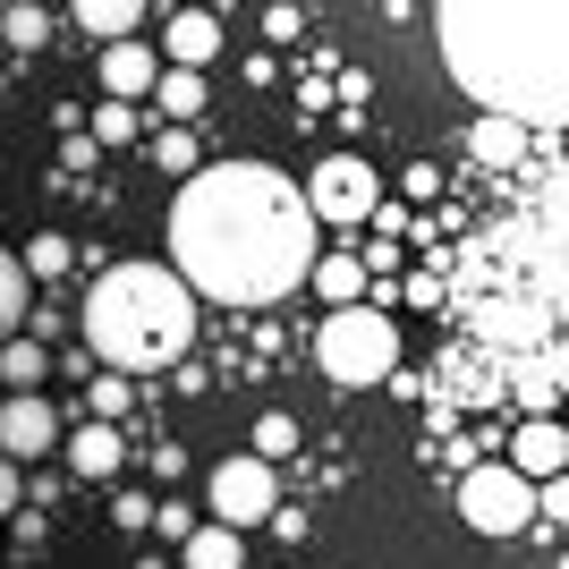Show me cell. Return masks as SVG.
<instances>
[{
    "instance_id": "1",
    "label": "cell",
    "mask_w": 569,
    "mask_h": 569,
    "mask_svg": "<svg viewBox=\"0 0 569 569\" xmlns=\"http://www.w3.org/2000/svg\"><path fill=\"white\" fill-rule=\"evenodd\" d=\"M323 221L272 162H196L170 204V272L213 307H272L307 281Z\"/></svg>"
},
{
    "instance_id": "2",
    "label": "cell",
    "mask_w": 569,
    "mask_h": 569,
    "mask_svg": "<svg viewBox=\"0 0 569 569\" xmlns=\"http://www.w3.org/2000/svg\"><path fill=\"white\" fill-rule=\"evenodd\" d=\"M433 18L476 111L569 128V0H433Z\"/></svg>"
},
{
    "instance_id": "3",
    "label": "cell",
    "mask_w": 569,
    "mask_h": 569,
    "mask_svg": "<svg viewBox=\"0 0 569 569\" xmlns=\"http://www.w3.org/2000/svg\"><path fill=\"white\" fill-rule=\"evenodd\" d=\"M196 298L170 263H111L94 289H86V307H77V332L102 366L119 375H162L179 357L196 349Z\"/></svg>"
},
{
    "instance_id": "4",
    "label": "cell",
    "mask_w": 569,
    "mask_h": 569,
    "mask_svg": "<svg viewBox=\"0 0 569 569\" xmlns=\"http://www.w3.org/2000/svg\"><path fill=\"white\" fill-rule=\"evenodd\" d=\"M315 366H323L340 391H375V382H391V366H400V323H391L375 298H349V307L323 315Z\"/></svg>"
},
{
    "instance_id": "5",
    "label": "cell",
    "mask_w": 569,
    "mask_h": 569,
    "mask_svg": "<svg viewBox=\"0 0 569 569\" xmlns=\"http://www.w3.org/2000/svg\"><path fill=\"white\" fill-rule=\"evenodd\" d=\"M459 519L476 536H519V527H536V485L510 459H485V468L459 476Z\"/></svg>"
},
{
    "instance_id": "6",
    "label": "cell",
    "mask_w": 569,
    "mask_h": 569,
    "mask_svg": "<svg viewBox=\"0 0 569 569\" xmlns=\"http://www.w3.org/2000/svg\"><path fill=\"white\" fill-rule=\"evenodd\" d=\"M375 204H382V179L366 153H323L307 170V213L323 230H357V221H375Z\"/></svg>"
},
{
    "instance_id": "7",
    "label": "cell",
    "mask_w": 569,
    "mask_h": 569,
    "mask_svg": "<svg viewBox=\"0 0 569 569\" xmlns=\"http://www.w3.org/2000/svg\"><path fill=\"white\" fill-rule=\"evenodd\" d=\"M281 510V485H272V459H256V451H230L213 476H204V519H221V527H263Z\"/></svg>"
},
{
    "instance_id": "8",
    "label": "cell",
    "mask_w": 569,
    "mask_h": 569,
    "mask_svg": "<svg viewBox=\"0 0 569 569\" xmlns=\"http://www.w3.org/2000/svg\"><path fill=\"white\" fill-rule=\"evenodd\" d=\"M60 451V417H51L43 391H9L0 400V459H43Z\"/></svg>"
},
{
    "instance_id": "9",
    "label": "cell",
    "mask_w": 569,
    "mask_h": 569,
    "mask_svg": "<svg viewBox=\"0 0 569 569\" xmlns=\"http://www.w3.org/2000/svg\"><path fill=\"white\" fill-rule=\"evenodd\" d=\"M510 468H519L527 485L561 476V468H569V426H561V417H527V426L510 433Z\"/></svg>"
},
{
    "instance_id": "10",
    "label": "cell",
    "mask_w": 569,
    "mask_h": 569,
    "mask_svg": "<svg viewBox=\"0 0 569 569\" xmlns=\"http://www.w3.org/2000/svg\"><path fill=\"white\" fill-rule=\"evenodd\" d=\"M60 459H69V476H86V485H111L119 476V459H128V442H119V426H77V433H60Z\"/></svg>"
},
{
    "instance_id": "11",
    "label": "cell",
    "mask_w": 569,
    "mask_h": 569,
    "mask_svg": "<svg viewBox=\"0 0 569 569\" xmlns=\"http://www.w3.org/2000/svg\"><path fill=\"white\" fill-rule=\"evenodd\" d=\"M153 77H162V51L153 43H102V94H119V102H137V94H153Z\"/></svg>"
},
{
    "instance_id": "12",
    "label": "cell",
    "mask_w": 569,
    "mask_h": 569,
    "mask_svg": "<svg viewBox=\"0 0 569 569\" xmlns=\"http://www.w3.org/2000/svg\"><path fill=\"white\" fill-rule=\"evenodd\" d=\"M468 153L485 170H510L527 153V119H510V111H476V128H468Z\"/></svg>"
},
{
    "instance_id": "13",
    "label": "cell",
    "mask_w": 569,
    "mask_h": 569,
    "mask_svg": "<svg viewBox=\"0 0 569 569\" xmlns=\"http://www.w3.org/2000/svg\"><path fill=\"white\" fill-rule=\"evenodd\" d=\"M162 43H170L162 60H179V69H204V60L221 51V18H213V9H179Z\"/></svg>"
},
{
    "instance_id": "14",
    "label": "cell",
    "mask_w": 569,
    "mask_h": 569,
    "mask_svg": "<svg viewBox=\"0 0 569 569\" xmlns=\"http://www.w3.org/2000/svg\"><path fill=\"white\" fill-rule=\"evenodd\" d=\"M307 281L323 289V298H332V307H349V298H366V281H375V272H366V256H357V247H332V256H323V247H315V263H307Z\"/></svg>"
},
{
    "instance_id": "15",
    "label": "cell",
    "mask_w": 569,
    "mask_h": 569,
    "mask_svg": "<svg viewBox=\"0 0 569 569\" xmlns=\"http://www.w3.org/2000/svg\"><path fill=\"white\" fill-rule=\"evenodd\" d=\"M69 18L94 34V43H119V34H137L144 26V0H69Z\"/></svg>"
},
{
    "instance_id": "16",
    "label": "cell",
    "mask_w": 569,
    "mask_h": 569,
    "mask_svg": "<svg viewBox=\"0 0 569 569\" xmlns=\"http://www.w3.org/2000/svg\"><path fill=\"white\" fill-rule=\"evenodd\" d=\"M188 569H238L247 561V536H238V527H221V519H204V527H188Z\"/></svg>"
},
{
    "instance_id": "17",
    "label": "cell",
    "mask_w": 569,
    "mask_h": 569,
    "mask_svg": "<svg viewBox=\"0 0 569 569\" xmlns=\"http://www.w3.org/2000/svg\"><path fill=\"white\" fill-rule=\"evenodd\" d=\"M43 375H51L43 332H34V340H26V332H9V340H0V382H9V391H34Z\"/></svg>"
},
{
    "instance_id": "18",
    "label": "cell",
    "mask_w": 569,
    "mask_h": 569,
    "mask_svg": "<svg viewBox=\"0 0 569 569\" xmlns=\"http://www.w3.org/2000/svg\"><path fill=\"white\" fill-rule=\"evenodd\" d=\"M153 102H162L170 119H196V111H204V69H179V60H162V77H153Z\"/></svg>"
},
{
    "instance_id": "19",
    "label": "cell",
    "mask_w": 569,
    "mask_h": 569,
    "mask_svg": "<svg viewBox=\"0 0 569 569\" xmlns=\"http://www.w3.org/2000/svg\"><path fill=\"white\" fill-rule=\"evenodd\" d=\"M43 34H51V18L34 0H9V9H0V43L9 51H43Z\"/></svg>"
},
{
    "instance_id": "20",
    "label": "cell",
    "mask_w": 569,
    "mask_h": 569,
    "mask_svg": "<svg viewBox=\"0 0 569 569\" xmlns=\"http://www.w3.org/2000/svg\"><path fill=\"white\" fill-rule=\"evenodd\" d=\"M298 442H307V433H298V417H289V408H272V417H256V433H247V451H256V459H289V451H298Z\"/></svg>"
},
{
    "instance_id": "21",
    "label": "cell",
    "mask_w": 569,
    "mask_h": 569,
    "mask_svg": "<svg viewBox=\"0 0 569 569\" xmlns=\"http://www.w3.org/2000/svg\"><path fill=\"white\" fill-rule=\"evenodd\" d=\"M18 263H26V281H60V272H69V238H60V230H34Z\"/></svg>"
},
{
    "instance_id": "22",
    "label": "cell",
    "mask_w": 569,
    "mask_h": 569,
    "mask_svg": "<svg viewBox=\"0 0 569 569\" xmlns=\"http://www.w3.org/2000/svg\"><path fill=\"white\" fill-rule=\"evenodd\" d=\"M9 332H26V263L0 247V340Z\"/></svg>"
},
{
    "instance_id": "23",
    "label": "cell",
    "mask_w": 569,
    "mask_h": 569,
    "mask_svg": "<svg viewBox=\"0 0 569 569\" xmlns=\"http://www.w3.org/2000/svg\"><path fill=\"white\" fill-rule=\"evenodd\" d=\"M137 128H144V119H137V102H102V111H94V144H137Z\"/></svg>"
},
{
    "instance_id": "24",
    "label": "cell",
    "mask_w": 569,
    "mask_h": 569,
    "mask_svg": "<svg viewBox=\"0 0 569 569\" xmlns=\"http://www.w3.org/2000/svg\"><path fill=\"white\" fill-rule=\"evenodd\" d=\"M153 162H162L170 179H188V170L204 162V153H196V137H188V128H162V144H153Z\"/></svg>"
},
{
    "instance_id": "25",
    "label": "cell",
    "mask_w": 569,
    "mask_h": 569,
    "mask_svg": "<svg viewBox=\"0 0 569 569\" xmlns=\"http://www.w3.org/2000/svg\"><path fill=\"white\" fill-rule=\"evenodd\" d=\"M552 391H561V382H552L545 366H527V375H519V408H527V417H552Z\"/></svg>"
},
{
    "instance_id": "26",
    "label": "cell",
    "mask_w": 569,
    "mask_h": 569,
    "mask_svg": "<svg viewBox=\"0 0 569 569\" xmlns=\"http://www.w3.org/2000/svg\"><path fill=\"white\" fill-rule=\"evenodd\" d=\"M536 519H561V527H569V468L536 485Z\"/></svg>"
},
{
    "instance_id": "27",
    "label": "cell",
    "mask_w": 569,
    "mask_h": 569,
    "mask_svg": "<svg viewBox=\"0 0 569 569\" xmlns=\"http://www.w3.org/2000/svg\"><path fill=\"white\" fill-rule=\"evenodd\" d=\"M400 196H408V204H426V196H442V170H433V162L400 170Z\"/></svg>"
},
{
    "instance_id": "28",
    "label": "cell",
    "mask_w": 569,
    "mask_h": 569,
    "mask_svg": "<svg viewBox=\"0 0 569 569\" xmlns=\"http://www.w3.org/2000/svg\"><path fill=\"white\" fill-rule=\"evenodd\" d=\"M298 26H307V9H289V0H272V9H263V34H272V43H289Z\"/></svg>"
},
{
    "instance_id": "29",
    "label": "cell",
    "mask_w": 569,
    "mask_h": 569,
    "mask_svg": "<svg viewBox=\"0 0 569 569\" xmlns=\"http://www.w3.org/2000/svg\"><path fill=\"white\" fill-rule=\"evenodd\" d=\"M94 417H102V426L128 417V382H94Z\"/></svg>"
},
{
    "instance_id": "30",
    "label": "cell",
    "mask_w": 569,
    "mask_h": 569,
    "mask_svg": "<svg viewBox=\"0 0 569 569\" xmlns=\"http://www.w3.org/2000/svg\"><path fill=\"white\" fill-rule=\"evenodd\" d=\"M111 519H119V527H153V501H144V493H119Z\"/></svg>"
},
{
    "instance_id": "31",
    "label": "cell",
    "mask_w": 569,
    "mask_h": 569,
    "mask_svg": "<svg viewBox=\"0 0 569 569\" xmlns=\"http://www.w3.org/2000/svg\"><path fill=\"white\" fill-rule=\"evenodd\" d=\"M153 527H162L170 545H188V527H196V519H188V510H179V501H162V510H153Z\"/></svg>"
},
{
    "instance_id": "32",
    "label": "cell",
    "mask_w": 569,
    "mask_h": 569,
    "mask_svg": "<svg viewBox=\"0 0 569 569\" xmlns=\"http://www.w3.org/2000/svg\"><path fill=\"white\" fill-rule=\"evenodd\" d=\"M18 510V459H0V519Z\"/></svg>"
},
{
    "instance_id": "33",
    "label": "cell",
    "mask_w": 569,
    "mask_h": 569,
    "mask_svg": "<svg viewBox=\"0 0 569 569\" xmlns=\"http://www.w3.org/2000/svg\"><path fill=\"white\" fill-rule=\"evenodd\" d=\"M0 9H9V0H0Z\"/></svg>"
},
{
    "instance_id": "34",
    "label": "cell",
    "mask_w": 569,
    "mask_h": 569,
    "mask_svg": "<svg viewBox=\"0 0 569 569\" xmlns=\"http://www.w3.org/2000/svg\"><path fill=\"white\" fill-rule=\"evenodd\" d=\"M561 137H569V128H561Z\"/></svg>"
}]
</instances>
